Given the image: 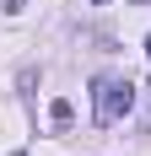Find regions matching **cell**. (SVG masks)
<instances>
[{
  "label": "cell",
  "mask_w": 151,
  "mask_h": 156,
  "mask_svg": "<svg viewBox=\"0 0 151 156\" xmlns=\"http://www.w3.org/2000/svg\"><path fill=\"white\" fill-rule=\"evenodd\" d=\"M92 5H108V0H92Z\"/></svg>",
  "instance_id": "3957f363"
},
{
  "label": "cell",
  "mask_w": 151,
  "mask_h": 156,
  "mask_svg": "<svg viewBox=\"0 0 151 156\" xmlns=\"http://www.w3.org/2000/svg\"><path fill=\"white\" fill-rule=\"evenodd\" d=\"M130 108H135V86H130L124 76H97L92 81V119H97L103 129L119 124Z\"/></svg>",
  "instance_id": "6da1fadb"
},
{
  "label": "cell",
  "mask_w": 151,
  "mask_h": 156,
  "mask_svg": "<svg viewBox=\"0 0 151 156\" xmlns=\"http://www.w3.org/2000/svg\"><path fill=\"white\" fill-rule=\"evenodd\" d=\"M146 54H151V38H146Z\"/></svg>",
  "instance_id": "277c9868"
},
{
  "label": "cell",
  "mask_w": 151,
  "mask_h": 156,
  "mask_svg": "<svg viewBox=\"0 0 151 156\" xmlns=\"http://www.w3.org/2000/svg\"><path fill=\"white\" fill-rule=\"evenodd\" d=\"M49 124H54V129H70V124H76V108L65 102V97H54V102H49Z\"/></svg>",
  "instance_id": "7a4b0ae2"
}]
</instances>
